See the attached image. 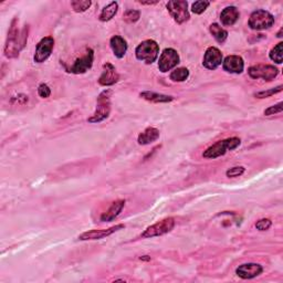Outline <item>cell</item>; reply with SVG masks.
I'll list each match as a JSON object with an SVG mask.
<instances>
[{
    "instance_id": "5bb4252c",
    "label": "cell",
    "mask_w": 283,
    "mask_h": 283,
    "mask_svg": "<svg viewBox=\"0 0 283 283\" xmlns=\"http://www.w3.org/2000/svg\"><path fill=\"white\" fill-rule=\"evenodd\" d=\"M263 272V267L259 263H244L236 269V274L244 280L257 278Z\"/></svg>"
},
{
    "instance_id": "4dcf8cb0",
    "label": "cell",
    "mask_w": 283,
    "mask_h": 283,
    "mask_svg": "<svg viewBox=\"0 0 283 283\" xmlns=\"http://www.w3.org/2000/svg\"><path fill=\"white\" fill-rule=\"evenodd\" d=\"M272 226V221L268 218H262L256 222V228L259 231H267Z\"/></svg>"
},
{
    "instance_id": "1f68e13d",
    "label": "cell",
    "mask_w": 283,
    "mask_h": 283,
    "mask_svg": "<svg viewBox=\"0 0 283 283\" xmlns=\"http://www.w3.org/2000/svg\"><path fill=\"white\" fill-rule=\"evenodd\" d=\"M283 111V103L280 102V103L272 105V106H269L268 108L264 110L263 114L266 116H271V115H274V114H278V113H282Z\"/></svg>"
},
{
    "instance_id": "d4e9b609",
    "label": "cell",
    "mask_w": 283,
    "mask_h": 283,
    "mask_svg": "<svg viewBox=\"0 0 283 283\" xmlns=\"http://www.w3.org/2000/svg\"><path fill=\"white\" fill-rule=\"evenodd\" d=\"M282 49H283V42H279L278 45L274 46V48L271 49V51L269 53L270 59L276 64H282V61H283V56H282L283 50Z\"/></svg>"
},
{
    "instance_id": "8d00e7d4",
    "label": "cell",
    "mask_w": 283,
    "mask_h": 283,
    "mask_svg": "<svg viewBox=\"0 0 283 283\" xmlns=\"http://www.w3.org/2000/svg\"><path fill=\"white\" fill-rule=\"evenodd\" d=\"M276 37H278V38L282 37V29H280V31L278 32V34H276Z\"/></svg>"
},
{
    "instance_id": "9a60e30c",
    "label": "cell",
    "mask_w": 283,
    "mask_h": 283,
    "mask_svg": "<svg viewBox=\"0 0 283 283\" xmlns=\"http://www.w3.org/2000/svg\"><path fill=\"white\" fill-rule=\"evenodd\" d=\"M119 80V75L116 71V68L110 62L103 64V72L99 77V84L102 87H112L117 83Z\"/></svg>"
},
{
    "instance_id": "4fadbf2b",
    "label": "cell",
    "mask_w": 283,
    "mask_h": 283,
    "mask_svg": "<svg viewBox=\"0 0 283 283\" xmlns=\"http://www.w3.org/2000/svg\"><path fill=\"white\" fill-rule=\"evenodd\" d=\"M224 61V56L221 51L216 47L207 48L206 52L204 54L203 65L208 70H216Z\"/></svg>"
},
{
    "instance_id": "cb8c5ba5",
    "label": "cell",
    "mask_w": 283,
    "mask_h": 283,
    "mask_svg": "<svg viewBox=\"0 0 283 283\" xmlns=\"http://www.w3.org/2000/svg\"><path fill=\"white\" fill-rule=\"evenodd\" d=\"M189 77V70L187 68H177L172 71L170 79L173 82H185Z\"/></svg>"
},
{
    "instance_id": "484cf974",
    "label": "cell",
    "mask_w": 283,
    "mask_h": 283,
    "mask_svg": "<svg viewBox=\"0 0 283 283\" xmlns=\"http://www.w3.org/2000/svg\"><path fill=\"white\" fill-rule=\"evenodd\" d=\"M91 6H92V2H90V0H73V2H71L72 9L77 14L86 13Z\"/></svg>"
},
{
    "instance_id": "7a4b0ae2",
    "label": "cell",
    "mask_w": 283,
    "mask_h": 283,
    "mask_svg": "<svg viewBox=\"0 0 283 283\" xmlns=\"http://www.w3.org/2000/svg\"><path fill=\"white\" fill-rule=\"evenodd\" d=\"M241 144V140L239 137H228L226 140L218 141L212 146H209L204 150L203 157L208 159H216L221 156L226 155L228 152H231L238 148Z\"/></svg>"
},
{
    "instance_id": "52a82bcc",
    "label": "cell",
    "mask_w": 283,
    "mask_h": 283,
    "mask_svg": "<svg viewBox=\"0 0 283 283\" xmlns=\"http://www.w3.org/2000/svg\"><path fill=\"white\" fill-rule=\"evenodd\" d=\"M166 7L174 21L178 23V25H183V23L189 20L190 15L187 2H184V0H171V2L167 3Z\"/></svg>"
},
{
    "instance_id": "2e32d148",
    "label": "cell",
    "mask_w": 283,
    "mask_h": 283,
    "mask_svg": "<svg viewBox=\"0 0 283 283\" xmlns=\"http://www.w3.org/2000/svg\"><path fill=\"white\" fill-rule=\"evenodd\" d=\"M222 69L230 74H240L245 70V61L240 56H228L222 61Z\"/></svg>"
},
{
    "instance_id": "836d02e7",
    "label": "cell",
    "mask_w": 283,
    "mask_h": 283,
    "mask_svg": "<svg viewBox=\"0 0 283 283\" xmlns=\"http://www.w3.org/2000/svg\"><path fill=\"white\" fill-rule=\"evenodd\" d=\"M28 96L25 94H19L17 96H14L13 99H11V103L13 104H18V105H23L26 104L28 102Z\"/></svg>"
},
{
    "instance_id": "8992f818",
    "label": "cell",
    "mask_w": 283,
    "mask_h": 283,
    "mask_svg": "<svg viewBox=\"0 0 283 283\" xmlns=\"http://www.w3.org/2000/svg\"><path fill=\"white\" fill-rule=\"evenodd\" d=\"M174 227H175V219L173 217H168V218L157 221L156 224L147 227L141 234L142 239H148L154 237H160L164 234L171 232Z\"/></svg>"
},
{
    "instance_id": "30bf717a",
    "label": "cell",
    "mask_w": 283,
    "mask_h": 283,
    "mask_svg": "<svg viewBox=\"0 0 283 283\" xmlns=\"http://www.w3.org/2000/svg\"><path fill=\"white\" fill-rule=\"evenodd\" d=\"M54 48V39L51 35L42 38L39 42L37 47H35V52L33 56V60L35 63H44L48 59L50 58L51 53Z\"/></svg>"
},
{
    "instance_id": "ac0fdd59",
    "label": "cell",
    "mask_w": 283,
    "mask_h": 283,
    "mask_svg": "<svg viewBox=\"0 0 283 283\" xmlns=\"http://www.w3.org/2000/svg\"><path fill=\"white\" fill-rule=\"evenodd\" d=\"M110 47L113 51V54L117 59L124 58L129 49L128 42H126V40L122 38L121 35H113L110 39Z\"/></svg>"
},
{
    "instance_id": "7c38bea8",
    "label": "cell",
    "mask_w": 283,
    "mask_h": 283,
    "mask_svg": "<svg viewBox=\"0 0 283 283\" xmlns=\"http://www.w3.org/2000/svg\"><path fill=\"white\" fill-rule=\"evenodd\" d=\"M125 228V225L119 224L116 226H113L111 228H107V229H93L89 230L81 233L79 236V240L81 241H89V240H101L104 239L108 236H111L114 232H116L118 230H122Z\"/></svg>"
},
{
    "instance_id": "f1b7e54d",
    "label": "cell",
    "mask_w": 283,
    "mask_h": 283,
    "mask_svg": "<svg viewBox=\"0 0 283 283\" xmlns=\"http://www.w3.org/2000/svg\"><path fill=\"white\" fill-rule=\"evenodd\" d=\"M282 89H283V86H281V84H280V86H278L276 88L267 90V91L257 92V93H255V96L257 99H267V98H270V96H272L276 93H280L282 91Z\"/></svg>"
},
{
    "instance_id": "f546056e",
    "label": "cell",
    "mask_w": 283,
    "mask_h": 283,
    "mask_svg": "<svg viewBox=\"0 0 283 283\" xmlns=\"http://www.w3.org/2000/svg\"><path fill=\"white\" fill-rule=\"evenodd\" d=\"M245 172H246V168L244 166H234L229 168V170L226 172V176L229 178H236L241 176Z\"/></svg>"
},
{
    "instance_id": "5b68a950",
    "label": "cell",
    "mask_w": 283,
    "mask_h": 283,
    "mask_svg": "<svg viewBox=\"0 0 283 283\" xmlns=\"http://www.w3.org/2000/svg\"><path fill=\"white\" fill-rule=\"evenodd\" d=\"M274 22L275 20L272 14H270L267 10L258 9L250 15L248 26L256 31H262V30L270 29L274 25Z\"/></svg>"
},
{
    "instance_id": "d590c367",
    "label": "cell",
    "mask_w": 283,
    "mask_h": 283,
    "mask_svg": "<svg viewBox=\"0 0 283 283\" xmlns=\"http://www.w3.org/2000/svg\"><path fill=\"white\" fill-rule=\"evenodd\" d=\"M142 261H150V257L149 256H142L141 258Z\"/></svg>"
},
{
    "instance_id": "44dd1931",
    "label": "cell",
    "mask_w": 283,
    "mask_h": 283,
    "mask_svg": "<svg viewBox=\"0 0 283 283\" xmlns=\"http://www.w3.org/2000/svg\"><path fill=\"white\" fill-rule=\"evenodd\" d=\"M140 96L145 101L150 102V103L159 104V103H171L174 101V96L166 95L161 93H156L152 91H144L140 93Z\"/></svg>"
},
{
    "instance_id": "d6a6232c",
    "label": "cell",
    "mask_w": 283,
    "mask_h": 283,
    "mask_svg": "<svg viewBox=\"0 0 283 283\" xmlns=\"http://www.w3.org/2000/svg\"><path fill=\"white\" fill-rule=\"evenodd\" d=\"M38 95L42 99H48L51 95V89L46 83H41L38 87Z\"/></svg>"
},
{
    "instance_id": "ba28073f",
    "label": "cell",
    "mask_w": 283,
    "mask_h": 283,
    "mask_svg": "<svg viewBox=\"0 0 283 283\" xmlns=\"http://www.w3.org/2000/svg\"><path fill=\"white\" fill-rule=\"evenodd\" d=\"M279 69L271 64H256L248 69V74L255 80L262 79L267 82L274 80L279 74Z\"/></svg>"
},
{
    "instance_id": "7402d4cb",
    "label": "cell",
    "mask_w": 283,
    "mask_h": 283,
    "mask_svg": "<svg viewBox=\"0 0 283 283\" xmlns=\"http://www.w3.org/2000/svg\"><path fill=\"white\" fill-rule=\"evenodd\" d=\"M117 11H118V4L116 2H112V3L108 4L107 6H105L103 9H102L101 14L99 16V19L102 22L110 21V20L113 19L114 17L116 16Z\"/></svg>"
},
{
    "instance_id": "603a6c76",
    "label": "cell",
    "mask_w": 283,
    "mask_h": 283,
    "mask_svg": "<svg viewBox=\"0 0 283 283\" xmlns=\"http://www.w3.org/2000/svg\"><path fill=\"white\" fill-rule=\"evenodd\" d=\"M209 31L218 44H224L228 38V31L221 26H219L218 23H212V25L209 26Z\"/></svg>"
},
{
    "instance_id": "277c9868",
    "label": "cell",
    "mask_w": 283,
    "mask_h": 283,
    "mask_svg": "<svg viewBox=\"0 0 283 283\" xmlns=\"http://www.w3.org/2000/svg\"><path fill=\"white\" fill-rule=\"evenodd\" d=\"M159 46L157 42L152 39L144 40L136 47L135 56L138 61H143L146 64H153L158 58Z\"/></svg>"
},
{
    "instance_id": "83f0119b",
    "label": "cell",
    "mask_w": 283,
    "mask_h": 283,
    "mask_svg": "<svg viewBox=\"0 0 283 283\" xmlns=\"http://www.w3.org/2000/svg\"><path fill=\"white\" fill-rule=\"evenodd\" d=\"M209 6H210L209 2H204V0H199V2H195L194 4H192L191 11L195 15H201L207 10Z\"/></svg>"
},
{
    "instance_id": "d6986e66",
    "label": "cell",
    "mask_w": 283,
    "mask_h": 283,
    "mask_svg": "<svg viewBox=\"0 0 283 283\" xmlns=\"http://www.w3.org/2000/svg\"><path fill=\"white\" fill-rule=\"evenodd\" d=\"M240 18V13L237 7L234 6H229L226 7L220 14V21L222 26L225 27H232Z\"/></svg>"
},
{
    "instance_id": "8fae6325",
    "label": "cell",
    "mask_w": 283,
    "mask_h": 283,
    "mask_svg": "<svg viewBox=\"0 0 283 283\" xmlns=\"http://www.w3.org/2000/svg\"><path fill=\"white\" fill-rule=\"evenodd\" d=\"M94 62V51L91 48H89L86 54L82 58L76 59L74 63L68 69V72L73 74H84L92 68Z\"/></svg>"
},
{
    "instance_id": "6da1fadb",
    "label": "cell",
    "mask_w": 283,
    "mask_h": 283,
    "mask_svg": "<svg viewBox=\"0 0 283 283\" xmlns=\"http://www.w3.org/2000/svg\"><path fill=\"white\" fill-rule=\"evenodd\" d=\"M28 31L29 28L27 26L22 30H19V20L15 17L10 23L7 40H6L4 48V54L6 58L16 59L19 57V53L27 45Z\"/></svg>"
},
{
    "instance_id": "ffe728a7",
    "label": "cell",
    "mask_w": 283,
    "mask_h": 283,
    "mask_svg": "<svg viewBox=\"0 0 283 283\" xmlns=\"http://www.w3.org/2000/svg\"><path fill=\"white\" fill-rule=\"evenodd\" d=\"M159 131L153 128V126H149V128L144 130L142 133H140V135L137 136V143L140 145H149L154 142H156L159 138Z\"/></svg>"
},
{
    "instance_id": "9c48e42d",
    "label": "cell",
    "mask_w": 283,
    "mask_h": 283,
    "mask_svg": "<svg viewBox=\"0 0 283 283\" xmlns=\"http://www.w3.org/2000/svg\"><path fill=\"white\" fill-rule=\"evenodd\" d=\"M180 62V58L178 52L173 49V48H166V49L160 53L158 60V70L161 73H166L168 71L175 69Z\"/></svg>"
},
{
    "instance_id": "3957f363",
    "label": "cell",
    "mask_w": 283,
    "mask_h": 283,
    "mask_svg": "<svg viewBox=\"0 0 283 283\" xmlns=\"http://www.w3.org/2000/svg\"><path fill=\"white\" fill-rule=\"evenodd\" d=\"M112 90L107 89L104 90L103 92H101L96 100V110L93 113L91 117L88 118V122L91 124L101 123L108 118L112 110L111 104V96H112Z\"/></svg>"
},
{
    "instance_id": "4316f807",
    "label": "cell",
    "mask_w": 283,
    "mask_h": 283,
    "mask_svg": "<svg viewBox=\"0 0 283 283\" xmlns=\"http://www.w3.org/2000/svg\"><path fill=\"white\" fill-rule=\"evenodd\" d=\"M141 18V13L138 10H134V9H130L126 10L125 14L123 15V19L125 22L128 23H135Z\"/></svg>"
},
{
    "instance_id": "e0dca14e",
    "label": "cell",
    "mask_w": 283,
    "mask_h": 283,
    "mask_svg": "<svg viewBox=\"0 0 283 283\" xmlns=\"http://www.w3.org/2000/svg\"><path fill=\"white\" fill-rule=\"evenodd\" d=\"M125 204H126V201L124 199H118V200L113 201L111 206L108 207V209L105 210V212L101 215L100 220L102 222H111V221H113L114 219L117 218L119 214L122 213V210H123V208L125 206Z\"/></svg>"
},
{
    "instance_id": "e575fe53",
    "label": "cell",
    "mask_w": 283,
    "mask_h": 283,
    "mask_svg": "<svg viewBox=\"0 0 283 283\" xmlns=\"http://www.w3.org/2000/svg\"><path fill=\"white\" fill-rule=\"evenodd\" d=\"M141 5H144V6H152V5H156V4H158V2H138Z\"/></svg>"
}]
</instances>
